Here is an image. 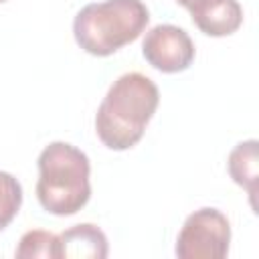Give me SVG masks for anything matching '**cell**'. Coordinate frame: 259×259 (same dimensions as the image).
<instances>
[{
	"label": "cell",
	"instance_id": "1",
	"mask_svg": "<svg viewBox=\"0 0 259 259\" xmlns=\"http://www.w3.org/2000/svg\"><path fill=\"white\" fill-rule=\"evenodd\" d=\"M160 91L142 73H125L113 81L95 113V132L109 150H127L140 142L156 113Z\"/></svg>",
	"mask_w": 259,
	"mask_h": 259
},
{
	"label": "cell",
	"instance_id": "2",
	"mask_svg": "<svg viewBox=\"0 0 259 259\" xmlns=\"http://www.w3.org/2000/svg\"><path fill=\"white\" fill-rule=\"evenodd\" d=\"M89 158L67 142L49 144L38 156L36 196L40 206L57 217L81 210L89 196Z\"/></svg>",
	"mask_w": 259,
	"mask_h": 259
},
{
	"label": "cell",
	"instance_id": "3",
	"mask_svg": "<svg viewBox=\"0 0 259 259\" xmlns=\"http://www.w3.org/2000/svg\"><path fill=\"white\" fill-rule=\"evenodd\" d=\"M150 20L142 0H103L83 6L73 22L77 45L95 57H107L136 40Z\"/></svg>",
	"mask_w": 259,
	"mask_h": 259
},
{
	"label": "cell",
	"instance_id": "4",
	"mask_svg": "<svg viewBox=\"0 0 259 259\" xmlns=\"http://www.w3.org/2000/svg\"><path fill=\"white\" fill-rule=\"evenodd\" d=\"M229 243L227 217L217 208H200L184 221L174 251L180 259H223L229 253Z\"/></svg>",
	"mask_w": 259,
	"mask_h": 259
},
{
	"label": "cell",
	"instance_id": "5",
	"mask_svg": "<svg viewBox=\"0 0 259 259\" xmlns=\"http://www.w3.org/2000/svg\"><path fill=\"white\" fill-rule=\"evenodd\" d=\"M142 53L154 69L162 73H180L190 67L194 45L182 28L174 24H158L146 32Z\"/></svg>",
	"mask_w": 259,
	"mask_h": 259
},
{
	"label": "cell",
	"instance_id": "6",
	"mask_svg": "<svg viewBox=\"0 0 259 259\" xmlns=\"http://www.w3.org/2000/svg\"><path fill=\"white\" fill-rule=\"evenodd\" d=\"M59 259H105L107 257V237L103 231L91 223L75 225L57 237Z\"/></svg>",
	"mask_w": 259,
	"mask_h": 259
},
{
	"label": "cell",
	"instance_id": "7",
	"mask_svg": "<svg viewBox=\"0 0 259 259\" xmlns=\"http://www.w3.org/2000/svg\"><path fill=\"white\" fill-rule=\"evenodd\" d=\"M192 22L208 36L233 34L243 22V8L237 0H206L190 10Z\"/></svg>",
	"mask_w": 259,
	"mask_h": 259
},
{
	"label": "cell",
	"instance_id": "8",
	"mask_svg": "<svg viewBox=\"0 0 259 259\" xmlns=\"http://www.w3.org/2000/svg\"><path fill=\"white\" fill-rule=\"evenodd\" d=\"M257 140H247L237 144L231 154H229V174L231 178L243 186L249 192L251 204L255 206V194H257V176H259V166H257Z\"/></svg>",
	"mask_w": 259,
	"mask_h": 259
},
{
	"label": "cell",
	"instance_id": "9",
	"mask_svg": "<svg viewBox=\"0 0 259 259\" xmlns=\"http://www.w3.org/2000/svg\"><path fill=\"white\" fill-rule=\"evenodd\" d=\"M16 257L20 259H34V257H45V259H59V247H57V235L49 231H28L20 237Z\"/></svg>",
	"mask_w": 259,
	"mask_h": 259
},
{
	"label": "cell",
	"instance_id": "10",
	"mask_svg": "<svg viewBox=\"0 0 259 259\" xmlns=\"http://www.w3.org/2000/svg\"><path fill=\"white\" fill-rule=\"evenodd\" d=\"M20 204H22L20 182L8 172H0V231L12 223V219L20 210Z\"/></svg>",
	"mask_w": 259,
	"mask_h": 259
},
{
	"label": "cell",
	"instance_id": "11",
	"mask_svg": "<svg viewBox=\"0 0 259 259\" xmlns=\"http://www.w3.org/2000/svg\"><path fill=\"white\" fill-rule=\"evenodd\" d=\"M178 4H182L184 8H188V10H192V8H196L198 4H202V2H206V0H176Z\"/></svg>",
	"mask_w": 259,
	"mask_h": 259
},
{
	"label": "cell",
	"instance_id": "12",
	"mask_svg": "<svg viewBox=\"0 0 259 259\" xmlns=\"http://www.w3.org/2000/svg\"><path fill=\"white\" fill-rule=\"evenodd\" d=\"M2 2H6V0H0V4H2Z\"/></svg>",
	"mask_w": 259,
	"mask_h": 259
}]
</instances>
